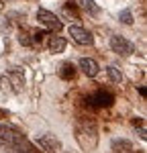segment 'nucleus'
<instances>
[{"label":"nucleus","mask_w":147,"mask_h":153,"mask_svg":"<svg viewBox=\"0 0 147 153\" xmlns=\"http://www.w3.org/2000/svg\"><path fill=\"white\" fill-rule=\"evenodd\" d=\"M37 145H39L43 151H47V153H57V151H61V141L55 137V135H51V133L37 137Z\"/></svg>","instance_id":"6"},{"label":"nucleus","mask_w":147,"mask_h":153,"mask_svg":"<svg viewBox=\"0 0 147 153\" xmlns=\"http://www.w3.org/2000/svg\"><path fill=\"white\" fill-rule=\"evenodd\" d=\"M74 74H76V68H74L72 63H63V68H61V78H63V80H70V78H74Z\"/></svg>","instance_id":"13"},{"label":"nucleus","mask_w":147,"mask_h":153,"mask_svg":"<svg viewBox=\"0 0 147 153\" xmlns=\"http://www.w3.org/2000/svg\"><path fill=\"white\" fill-rule=\"evenodd\" d=\"M119 21L121 23H125V25H133V12L129 10V8H125V10H121V14H119Z\"/></svg>","instance_id":"14"},{"label":"nucleus","mask_w":147,"mask_h":153,"mask_svg":"<svg viewBox=\"0 0 147 153\" xmlns=\"http://www.w3.org/2000/svg\"><path fill=\"white\" fill-rule=\"evenodd\" d=\"M78 65H80V70L84 71L88 78H94V76L98 74V70H100L98 63L94 61V59H90V57H82L80 61H78Z\"/></svg>","instance_id":"9"},{"label":"nucleus","mask_w":147,"mask_h":153,"mask_svg":"<svg viewBox=\"0 0 147 153\" xmlns=\"http://www.w3.org/2000/svg\"><path fill=\"white\" fill-rule=\"evenodd\" d=\"M68 33H70V37H72L76 43H80V45H92V43H94V37H92V33H90V31H86L84 27L70 25Z\"/></svg>","instance_id":"5"},{"label":"nucleus","mask_w":147,"mask_h":153,"mask_svg":"<svg viewBox=\"0 0 147 153\" xmlns=\"http://www.w3.org/2000/svg\"><path fill=\"white\" fill-rule=\"evenodd\" d=\"M106 71H108V78H110V82L112 84H121L122 82V74L119 68H114V65H108L106 68Z\"/></svg>","instance_id":"12"},{"label":"nucleus","mask_w":147,"mask_h":153,"mask_svg":"<svg viewBox=\"0 0 147 153\" xmlns=\"http://www.w3.org/2000/svg\"><path fill=\"white\" fill-rule=\"evenodd\" d=\"M86 102L90 106H110L114 102V96L110 94V92H104V90H98L94 94H90L86 98Z\"/></svg>","instance_id":"8"},{"label":"nucleus","mask_w":147,"mask_h":153,"mask_svg":"<svg viewBox=\"0 0 147 153\" xmlns=\"http://www.w3.org/2000/svg\"><path fill=\"white\" fill-rule=\"evenodd\" d=\"M37 21L43 25V27H47V29H51V31H61V21L53 14V12L45 10V8H39L37 10Z\"/></svg>","instance_id":"4"},{"label":"nucleus","mask_w":147,"mask_h":153,"mask_svg":"<svg viewBox=\"0 0 147 153\" xmlns=\"http://www.w3.org/2000/svg\"><path fill=\"white\" fill-rule=\"evenodd\" d=\"M10 149H12L10 153H33V151H31V147H29V145H24V141L16 143V145H12Z\"/></svg>","instance_id":"15"},{"label":"nucleus","mask_w":147,"mask_h":153,"mask_svg":"<svg viewBox=\"0 0 147 153\" xmlns=\"http://www.w3.org/2000/svg\"><path fill=\"white\" fill-rule=\"evenodd\" d=\"M117 153H127V151H117Z\"/></svg>","instance_id":"17"},{"label":"nucleus","mask_w":147,"mask_h":153,"mask_svg":"<svg viewBox=\"0 0 147 153\" xmlns=\"http://www.w3.org/2000/svg\"><path fill=\"white\" fill-rule=\"evenodd\" d=\"M65 49V39L63 37H51L49 39V51L51 53H61Z\"/></svg>","instance_id":"10"},{"label":"nucleus","mask_w":147,"mask_h":153,"mask_svg":"<svg viewBox=\"0 0 147 153\" xmlns=\"http://www.w3.org/2000/svg\"><path fill=\"white\" fill-rule=\"evenodd\" d=\"M23 141V137L16 133L14 129H10V127H6V125H0V149L2 147H12V145H16V143Z\"/></svg>","instance_id":"7"},{"label":"nucleus","mask_w":147,"mask_h":153,"mask_svg":"<svg viewBox=\"0 0 147 153\" xmlns=\"http://www.w3.org/2000/svg\"><path fill=\"white\" fill-rule=\"evenodd\" d=\"M110 49L117 53V55H131L135 51V45L129 41V39H125V37H121V35H112L110 37Z\"/></svg>","instance_id":"3"},{"label":"nucleus","mask_w":147,"mask_h":153,"mask_svg":"<svg viewBox=\"0 0 147 153\" xmlns=\"http://www.w3.org/2000/svg\"><path fill=\"white\" fill-rule=\"evenodd\" d=\"M0 86H2V90H6V92L19 94V92L23 90V86H24L23 74H21V71H16V70L6 71V74L0 78Z\"/></svg>","instance_id":"2"},{"label":"nucleus","mask_w":147,"mask_h":153,"mask_svg":"<svg viewBox=\"0 0 147 153\" xmlns=\"http://www.w3.org/2000/svg\"><path fill=\"white\" fill-rule=\"evenodd\" d=\"M43 37H45L43 31H41V33H35V41H37V43H41V39H43Z\"/></svg>","instance_id":"16"},{"label":"nucleus","mask_w":147,"mask_h":153,"mask_svg":"<svg viewBox=\"0 0 147 153\" xmlns=\"http://www.w3.org/2000/svg\"><path fill=\"white\" fill-rule=\"evenodd\" d=\"M76 139L82 149H94L98 143V129L96 123L90 118H80L76 123Z\"/></svg>","instance_id":"1"},{"label":"nucleus","mask_w":147,"mask_h":153,"mask_svg":"<svg viewBox=\"0 0 147 153\" xmlns=\"http://www.w3.org/2000/svg\"><path fill=\"white\" fill-rule=\"evenodd\" d=\"M80 6H82L88 14H92V16H98V14H100V6H98L94 0H80Z\"/></svg>","instance_id":"11"}]
</instances>
